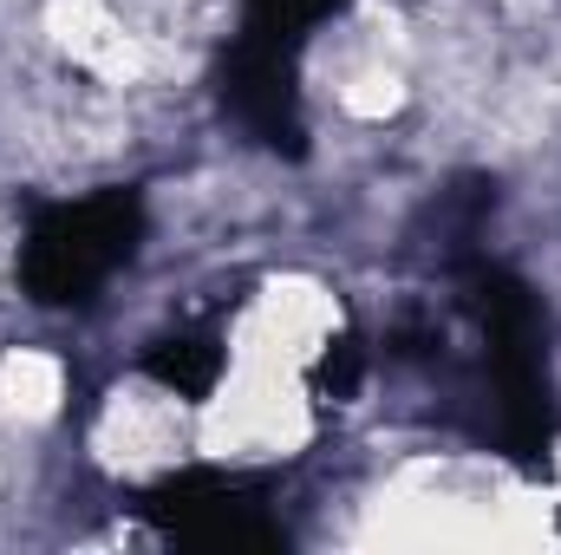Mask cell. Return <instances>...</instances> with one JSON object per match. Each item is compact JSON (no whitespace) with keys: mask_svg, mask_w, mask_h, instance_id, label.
Instances as JSON below:
<instances>
[{"mask_svg":"<svg viewBox=\"0 0 561 555\" xmlns=\"http://www.w3.org/2000/svg\"><path fill=\"white\" fill-rule=\"evenodd\" d=\"M463 314L477 333V386H483V418L503 457L542 471L561 438V399L549 373V320L542 301L496 262L463 269Z\"/></svg>","mask_w":561,"mask_h":555,"instance_id":"6da1fadb","label":"cell"},{"mask_svg":"<svg viewBox=\"0 0 561 555\" xmlns=\"http://www.w3.org/2000/svg\"><path fill=\"white\" fill-rule=\"evenodd\" d=\"M144 196L138 190H85V196H59L46 209H33L26 236H20V294L46 314H79L92 307L112 281L138 262L144 249Z\"/></svg>","mask_w":561,"mask_h":555,"instance_id":"7a4b0ae2","label":"cell"},{"mask_svg":"<svg viewBox=\"0 0 561 555\" xmlns=\"http://www.w3.org/2000/svg\"><path fill=\"white\" fill-rule=\"evenodd\" d=\"M138 510L170 543L236 550V543H275V490L249 471H170L138 497Z\"/></svg>","mask_w":561,"mask_h":555,"instance_id":"3957f363","label":"cell"},{"mask_svg":"<svg viewBox=\"0 0 561 555\" xmlns=\"http://www.w3.org/2000/svg\"><path fill=\"white\" fill-rule=\"evenodd\" d=\"M216 99L249 144H262L275 157L307 150V99H300V53L294 46L236 26L222 46V66H216Z\"/></svg>","mask_w":561,"mask_h":555,"instance_id":"277c9868","label":"cell"},{"mask_svg":"<svg viewBox=\"0 0 561 555\" xmlns=\"http://www.w3.org/2000/svg\"><path fill=\"white\" fill-rule=\"evenodd\" d=\"M144 380L157 393L183 399V406H203L229 380V340L216 327H196V320L190 327H170V333H157L144 347Z\"/></svg>","mask_w":561,"mask_h":555,"instance_id":"5b68a950","label":"cell"},{"mask_svg":"<svg viewBox=\"0 0 561 555\" xmlns=\"http://www.w3.org/2000/svg\"><path fill=\"white\" fill-rule=\"evenodd\" d=\"M353 0H242V33H262V39H280V46H294V53H307V39L327 26V20H340Z\"/></svg>","mask_w":561,"mask_h":555,"instance_id":"8992f818","label":"cell"},{"mask_svg":"<svg viewBox=\"0 0 561 555\" xmlns=\"http://www.w3.org/2000/svg\"><path fill=\"white\" fill-rule=\"evenodd\" d=\"M307 380H313V393H320V399H327V393H340V399H346V393L366 380V347H359L353 333H340V340L313 360V373H307Z\"/></svg>","mask_w":561,"mask_h":555,"instance_id":"52a82bcc","label":"cell"}]
</instances>
